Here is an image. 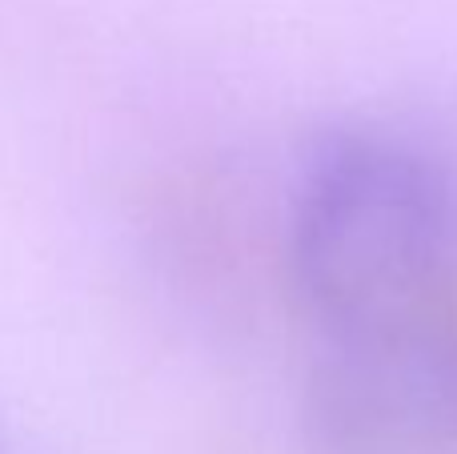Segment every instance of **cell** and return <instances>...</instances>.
I'll return each mask as SVG.
<instances>
[{"mask_svg":"<svg viewBox=\"0 0 457 454\" xmlns=\"http://www.w3.org/2000/svg\"><path fill=\"white\" fill-rule=\"evenodd\" d=\"M301 434L309 454H457V298L317 338Z\"/></svg>","mask_w":457,"mask_h":454,"instance_id":"cell-2","label":"cell"},{"mask_svg":"<svg viewBox=\"0 0 457 454\" xmlns=\"http://www.w3.org/2000/svg\"><path fill=\"white\" fill-rule=\"evenodd\" d=\"M285 273L317 338L450 302L457 169L405 137H329L293 193Z\"/></svg>","mask_w":457,"mask_h":454,"instance_id":"cell-1","label":"cell"}]
</instances>
